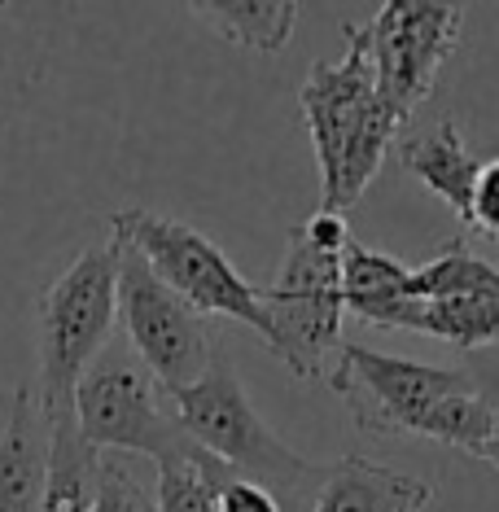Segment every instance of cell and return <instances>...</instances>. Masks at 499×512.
<instances>
[{
    "instance_id": "obj_22",
    "label": "cell",
    "mask_w": 499,
    "mask_h": 512,
    "mask_svg": "<svg viewBox=\"0 0 499 512\" xmlns=\"http://www.w3.org/2000/svg\"><path fill=\"white\" fill-rule=\"evenodd\" d=\"M486 403H491V464L499 469V386L495 390H482Z\"/></svg>"
},
{
    "instance_id": "obj_8",
    "label": "cell",
    "mask_w": 499,
    "mask_h": 512,
    "mask_svg": "<svg viewBox=\"0 0 499 512\" xmlns=\"http://www.w3.org/2000/svg\"><path fill=\"white\" fill-rule=\"evenodd\" d=\"M460 31V5H429V0H386L373 22H364L377 97L399 123H408L434 92L438 71L460 44Z\"/></svg>"
},
{
    "instance_id": "obj_13",
    "label": "cell",
    "mask_w": 499,
    "mask_h": 512,
    "mask_svg": "<svg viewBox=\"0 0 499 512\" xmlns=\"http://www.w3.org/2000/svg\"><path fill=\"white\" fill-rule=\"evenodd\" d=\"M394 154H399V167L408 171L412 180H421L434 197H443L451 206V215L469 219V197H473V184H478L482 162L469 154L456 119L429 123L425 132L394 145Z\"/></svg>"
},
{
    "instance_id": "obj_7",
    "label": "cell",
    "mask_w": 499,
    "mask_h": 512,
    "mask_svg": "<svg viewBox=\"0 0 499 512\" xmlns=\"http://www.w3.org/2000/svg\"><path fill=\"white\" fill-rule=\"evenodd\" d=\"M114 298H119L127 346L149 368V377L162 386V394L189 390L211 368L215 337L206 329V320L180 294H171L154 276V267L127 241H119V289H114Z\"/></svg>"
},
{
    "instance_id": "obj_2",
    "label": "cell",
    "mask_w": 499,
    "mask_h": 512,
    "mask_svg": "<svg viewBox=\"0 0 499 512\" xmlns=\"http://www.w3.org/2000/svg\"><path fill=\"white\" fill-rule=\"evenodd\" d=\"M167 399H171L176 421L184 425V434H189L206 456H215L224 469L246 477V482L268 486L276 499H289V504L307 499V504L316 508V495L324 486L329 464L303 460L298 451H289L285 442L272 434L268 421L254 412L232 359L219 351V346H215L211 368H206L189 390L167 394Z\"/></svg>"
},
{
    "instance_id": "obj_3",
    "label": "cell",
    "mask_w": 499,
    "mask_h": 512,
    "mask_svg": "<svg viewBox=\"0 0 499 512\" xmlns=\"http://www.w3.org/2000/svg\"><path fill=\"white\" fill-rule=\"evenodd\" d=\"M119 241L84 246L57 281L40 294V377L36 399L44 425L71 421L75 390L92 359L110 346L119 320Z\"/></svg>"
},
{
    "instance_id": "obj_16",
    "label": "cell",
    "mask_w": 499,
    "mask_h": 512,
    "mask_svg": "<svg viewBox=\"0 0 499 512\" xmlns=\"http://www.w3.org/2000/svg\"><path fill=\"white\" fill-rule=\"evenodd\" d=\"M491 298L499 302V267L482 254H473L464 241H447L429 263L412 267L408 298Z\"/></svg>"
},
{
    "instance_id": "obj_12",
    "label": "cell",
    "mask_w": 499,
    "mask_h": 512,
    "mask_svg": "<svg viewBox=\"0 0 499 512\" xmlns=\"http://www.w3.org/2000/svg\"><path fill=\"white\" fill-rule=\"evenodd\" d=\"M429 499H434V491L421 477L364 456H342L324 473L311 512H425Z\"/></svg>"
},
{
    "instance_id": "obj_17",
    "label": "cell",
    "mask_w": 499,
    "mask_h": 512,
    "mask_svg": "<svg viewBox=\"0 0 499 512\" xmlns=\"http://www.w3.org/2000/svg\"><path fill=\"white\" fill-rule=\"evenodd\" d=\"M408 281H412V267H403L399 259L381 250H368L359 241H346L342 250V302L346 311H368L377 302L390 298H408Z\"/></svg>"
},
{
    "instance_id": "obj_9",
    "label": "cell",
    "mask_w": 499,
    "mask_h": 512,
    "mask_svg": "<svg viewBox=\"0 0 499 512\" xmlns=\"http://www.w3.org/2000/svg\"><path fill=\"white\" fill-rule=\"evenodd\" d=\"M377 101V75L373 57H368L364 27H346V53L342 62H316L298 88V110L307 119L311 145H316V167H320V193H329L338 176V158L351 141L355 123L364 110Z\"/></svg>"
},
{
    "instance_id": "obj_21",
    "label": "cell",
    "mask_w": 499,
    "mask_h": 512,
    "mask_svg": "<svg viewBox=\"0 0 499 512\" xmlns=\"http://www.w3.org/2000/svg\"><path fill=\"white\" fill-rule=\"evenodd\" d=\"M215 512H285V504L268 486L246 482V477H228L215 495Z\"/></svg>"
},
{
    "instance_id": "obj_6",
    "label": "cell",
    "mask_w": 499,
    "mask_h": 512,
    "mask_svg": "<svg viewBox=\"0 0 499 512\" xmlns=\"http://www.w3.org/2000/svg\"><path fill=\"white\" fill-rule=\"evenodd\" d=\"M324 381L333 394H342L351 421L381 438H425L438 407L451 394L473 390L469 372L460 368L416 364V359L381 355L355 342H342Z\"/></svg>"
},
{
    "instance_id": "obj_15",
    "label": "cell",
    "mask_w": 499,
    "mask_h": 512,
    "mask_svg": "<svg viewBox=\"0 0 499 512\" xmlns=\"http://www.w3.org/2000/svg\"><path fill=\"white\" fill-rule=\"evenodd\" d=\"M97 451L84 442L75 416L49 425V482L40 512H88L97 491Z\"/></svg>"
},
{
    "instance_id": "obj_1",
    "label": "cell",
    "mask_w": 499,
    "mask_h": 512,
    "mask_svg": "<svg viewBox=\"0 0 499 512\" xmlns=\"http://www.w3.org/2000/svg\"><path fill=\"white\" fill-rule=\"evenodd\" d=\"M351 241L346 215L316 211L289 232L285 263L263 294L268 311V351L307 381H324L342 351V250Z\"/></svg>"
},
{
    "instance_id": "obj_18",
    "label": "cell",
    "mask_w": 499,
    "mask_h": 512,
    "mask_svg": "<svg viewBox=\"0 0 499 512\" xmlns=\"http://www.w3.org/2000/svg\"><path fill=\"white\" fill-rule=\"evenodd\" d=\"M237 477L232 469H224L215 456L197 451L189 460L162 464L158 469V512H215V495L219 486Z\"/></svg>"
},
{
    "instance_id": "obj_14",
    "label": "cell",
    "mask_w": 499,
    "mask_h": 512,
    "mask_svg": "<svg viewBox=\"0 0 499 512\" xmlns=\"http://www.w3.org/2000/svg\"><path fill=\"white\" fill-rule=\"evenodd\" d=\"M189 9L237 49L268 57L285 49L298 22V5H289V0H197Z\"/></svg>"
},
{
    "instance_id": "obj_4",
    "label": "cell",
    "mask_w": 499,
    "mask_h": 512,
    "mask_svg": "<svg viewBox=\"0 0 499 512\" xmlns=\"http://www.w3.org/2000/svg\"><path fill=\"white\" fill-rule=\"evenodd\" d=\"M75 425L97 456H149L158 469L202 451L132 346H106L92 359L75 390Z\"/></svg>"
},
{
    "instance_id": "obj_20",
    "label": "cell",
    "mask_w": 499,
    "mask_h": 512,
    "mask_svg": "<svg viewBox=\"0 0 499 512\" xmlns=\"http://www.w3.org/2000/svg\"><path fill=\"white\" fill-rule=\"evenodd\" d=\"M473 232L499 241V158L482 162L478 167V184H473V197H469V219H464Z\"/></svg>"
},
{
    "instance_id": "obj_19",
    "label": "cell",
    "mask_w": 499,
    "mask_h": 512,
    "mask_svg": "<svg viewBox=\"0 0 499 512\" xmlns=\"http://www.w3.org/2000/svg\"><path fill=\"white\" fill-rule=\"evenodd\" d=\"M88 512H158V499L145 491V482L127 464V456L97 460V491Z\"/></svg>"
},
{
    "instance_id": "obj_11",
    "label": "cell",
    "mask_w": 499,
    "mask_h": 512,
    "mask_svg": "<svg viewBox=\"0 0 499 512\" xmlns=\"http://www.w3.org/2000/svg\"><path fill=\"white\" fill-rule=\"evenodd\" d=\"M49 482V425L36 386H18L0 429V512H40Z\"/></svg>"
},
{
    "instance_id": "obj_10",
    "label": "cell",
    "mask_w": 499,
    "mask_h": 512,
    "mask_svg": "<svg viewBox=\"0 0 499 512\" xmlns=\"http://www.w3.org/2000/svg\"><path fill=\"white\" fill-rule=\"evenodd\" d=\"M359 316L368 324H381V329L438 337V342H451L460 351H482V346L499 342V302L491 298H390L359 311Z\"/></svg>"
},
{
    "instance_id": "obj_5",
    "label": "cell",
    "mask_w": 499,
    "mask_h": 512,
    "mask_svg": "<svg viewBox=\"0 0 499 512\" xmlns=\"http://www.w3.org/2000/svg\"><path fill=\"white\" fill-rule=\"evenodd\" d=\"M110 232L141 254L154 267L158 281L171 294H180L202 320L206 316L237 320L268 342L272 324H268V311H263V294L232 267V259L206 232L180 224L171 215L141 211V206L110 215Z\"/></svg>"
},
{
    "instance_id": "obj_23",
    "label": "cell",
    "mask_w": 499,
    "mask_h": 512,
    "mask_svg": "<svg viewBox=\"0 0 499 512\" xmlns=\"http://www.w3.org/2000/svg\"><path fill=\"white\" fill-rule=\"evenodd\" d=\"M0 9H5V5H0Z\"/></svg>"
}]
</instances>
